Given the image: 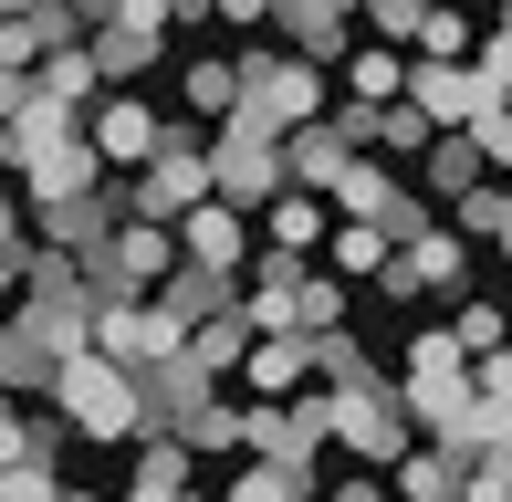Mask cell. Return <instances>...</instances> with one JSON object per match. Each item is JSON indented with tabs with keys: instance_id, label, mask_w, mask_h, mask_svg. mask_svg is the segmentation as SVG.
<instances>
[{
	"instance_id": "cell-22",
	"label": "cell",
	"mask_w": 512,
	"mask_h": 502,
	"mask_svg": "<svg viewBox=\"0 0 512 502\" xmlns=\"http://www.w3.org/2000/svg\"><path fill=\"white\" fill-rule=\"evenodd\" d=\"M304 482H314V471H283V461H241L220 502H304Z\"/></svg>"
},
{
	"instance_id": "cell-9",
	"label": "cell",
	"mask_w": 512,
	"mask_h": 502,
	"mask_svg": "<svg viewBox=\"0 0 512 502\" xmlns=\"http://www.w3.org/2000/svg\"><path fill=\"white\" fill-rule=\"evenodd\" d=\"M157 136H168V116H157L147 95H115L95 126H84V147H95V168H147Z\"/></svg>"
},
{
	"instance_id": "cell-10",
	"label": "cell",
	"mask_w": 512,
	"mask_h": 502,
	"mask_svg": "<svg viewBox=\"0 0 512 502\" xmlns=\"http://www.w3.org/2000/svg\"><path fill=\"white\" fill-rule=\"evenodd\" d=\"M272 21H283V53L335 63V53H345V21H356V0H272Z\"/></svg>"
},
{
	"instance_id": "cell-33",
	"label": "cell",
	"mask_w": 512,
	"mask_h": 502,
	"mask_svg": "<svg viewBox=\"0 0 512 502\" xmlns=\"http://www.w3.org/2000/svg\"><path fill=\"white\" fill-rule=\"evenodd\" d=\"M11 11H21V0H0V21H11Z\"/></svg>"
},
{
	"instance_id": "cell-16",
	"label": "cell",
	"mask_w": 512,
	"mask_h": 502,
	"mask_svg": "<svg viewBox=\"0 0 512 502\" xmlns=\"http://www.w3.org/2000/svg\"><path fill=\"white\" fill-rule=\"evenodd\" d=\"M251 220H262V241H272V251H314V241H324V199H314V189H283V199H262Z\"/></svg>"
},
{
	"instance_id": "cell-11",
	"label": "cell",
	"mask_w": 512,
	"mask_h": 502,
	"mask_svg": "<svg viewBox=\"0 0 512 502\" xmlns=\"http://www.w3.org/2000/svg\"><path fill=\"white\" fill-rule=\"evenodd\" d=\"M398 262H408V283H418V293H460V283H471V241H460L450 220L408 231V241H398Z\"/></svg>"
},
{
	"instance_id": "cell-7",
	"label": "cell",
	"mask_w": 512,
	"mask_h": 502,
	"mask_svg": "<svg viewBox=\"0 0 512 502\" xmlns=\"http://www.w3.org/2000/svg\"><path fill=\"white\" fill-rule=\"evenodd\" d=\"M398 105H418V116H429V126H481V116H502V105L481 95V74H471V63H429V53L408 63Z\"/></svg>"
},
{
	"instance_id": "cell-18",
	"label": "cell",
	"mask_w": 512,
	"mask_h": 502,
	"mask_svg": "<svg viewBox=\"0 0 512 502\" xmlns=\"http://www.w3.org/2000/svg\"><path fill=\"white\" fill-rule=\"evenodd\" d=\"M189 492V450L168 440V429H157L147 450H136V482H126V502H178Z\"/></svg>"
},
{
	"instance_id": "cell-34",
	"label": "cell",
	"mask_w": 512,
	"mask_h": 502,
	"mask_svg": "<svg viewBox=\"0 0 512 502\" xmlns=\"http://www.w3.org/2000/svg\"><path fill=\"white\" fill-rule=\"evenodd\" d=\"M502 262H512V231H502Z\"/></svg>"
},
{
	"instance_id": "cell-23",
	"label": "cell",
	"mask_w": 512,
	"mask_h": 502,
	"mask_svg": "<svg viewBox=\"0 0 512 502\" xmlns=\"http://www.w3.org/2000/svg\"><path fill=\"white\" fill-rule=\"evenodd\" d=\"M178 95H189L199 116H241V63H189V74H178Z\"/></svg>"
},
{
	"instance_id": "cell-24",
	"label": "cell",
	"mask_w": 512,
	"mask_h": 502,
	"mask_svg": "<svg viewBox=\"0 0 512 502\" xmlns=\"http://www.w3.org/2000/svg\"><path fill=\"white\" fill-rule=\"evenodd\" d=\"M450 335H460V356H492V346H512V304H492V293H471Z\"/></svg>"
},
{
	"instance_id": "cell-4",
	"label": "cell",
	"mask_w": 512,
	"mask_h": 502,
	"mask_svg": "<svg viewBox=\"0 0 512 502\" xmlns=\"http://www.w3.org/2000/svg\"><path fill=\"white\" fill-rule=\"evenodd\" d=\"M241 116L272 126V136L324 126V63H304V53H262V63H241Z\"/></svg>"
},
{
	"instance_id": "cell-14",
	"label": "cell",
	"mask_w": 512,
	"mask_h": 502,
	"mask_svg": "<svg viewBox=\"0 0 512 502\" xmlns=\"http://www.w3.org/2000/svg\"><path fill=\"white\" fill-rule=\"evenodd\" d=\"M304 377H314V335H251V356H241L251 398H283V387H304Z\"/></svg>"
},
{
	"instance_id": "cell-6",
	"label": "cell",
	"mask_w": 512,
	"mask_h": 502,
	"mask_svg": "<svg viewBox=\"0 0 512 502\" xmlns=\"http://www.w3.org/2000/svg\"><path fill=\"white\" fill-rule=\"evenodd\" d=\"M168 262H178V241L157 231V220H115L105 251H95L84 272H95V293H157V283H168Z\"/></svg>"
},
{
	"instance_id": "cell-5",
	"label": "cell",
	"mask_w": 512,
	"mask_h": 502,
	"mask_svg": "<svg viewBox=\"0 0 512 502\" xmlns=\"http://www.w3.org/2000/svg\"><path fill=\"white\" fill-rule=\"evenodd\" d=\"M199 199H209V147H189V136L168 126V136H157V157L126 178V220H157V231H168V220L199 210Z\"/></svg>"
},
{
	"instance_id": "cell-2",
	"label": "cell",
	"mask_w": 512,
	"mask_h": 502,
	"mask_svg": "<svg viewBox=\"0 0 512 502\" xmlns=\"http://www.w3.org/2000/svg\"><path fill=\"white\" fill-rule=\"evenodd\" d=\"M53 408L84 429V440H136V429H147V398H136V377H126V367H105L95 346H74V356L53 367Z\"/></svg>"
},
{
	"instance_id": "cell-8",
	"label": "cell",
	"mask_w": 512,
	"mask_h": 502,
	"mask_svg": "<svg viewBox=\"0 0 512 502\" xmlns=\"http://www.w3.org/2000/svg\"><path fill=\"white\" fill-rule=\"evenodd\" d=\"M168 241H178V262H199V272H241V262H251V210L199 199V210L168 220Z\"/></svg>"
},
{
	"instance_id": "cell-28",
	"label": "cell",
	"mask_w": 512,
	"mask_h": 502,
	"mask_svg": "<svg viewBox=\"0 0 512 502\" xmlns=\"http://www.w3.org/2000/svg\"><path fill=\"white\" fill-rule=\"evenodd\" d=\"M324 502H387V482H377V471H345V482L324 492Z\"/></svg>"
},
{
	"instance_id": "cell-29",
	"label": "cell",
	"mask_w": 512,
	"mask_h": 502,
	"mask_svg": "<svg viewBox=\"0 0 512 502\" xmlns=\"http://www.w3.org/2000/svg\"><path fill=\"white\" fill-rule=\"evenodd\" d=\"M21 304V241H0V314Z\"/></svg>"
},
{
	"instance_id": "cell-32",
	"label": "cell",
	"mask_w": 512,
	"mask_h": 502,
	"mask_svg": "<svg viewBox=\"0 0 512 502\" xmlns=\"http://www.w3.org/2000/svg\"><path fill=\"white\" fill-rule=\"evenodd\" d=\"M492 42H512V0H502V11H492Z\"/></svg>"
},
{
	"instance_id": "cell-15",
	"label": "cell",
	"mask_w": 512,
	"mask_h": 502,
	"mask_svg": "<svg viewBox=\"0 0 512 502\" xmlns=\"http://www.w3.org/2000/svg\"><path fill=\"white\" fill-rule=\"evenodd\" d=\"M32 95H53V105H95L105 74H95V53H84V42H53V53L32 63Z\"/></svg>"
},
{
	"instance_id": "cell-1",
	"label": "cell",
	"mask_w": 512,
	"mask_h": 502,
	"mask_svg": "<svg viewBox=\"0 0 512 502\" xmlns=\"http://www.w3.org/2000/svg\"><path fill=\"white\" fill-rule=\"evenodd\" d=\"M314 429H324V450H345L356 471H387L408 450V408H398V387L387 377H366V387H314Z\"/></svg>"
},
{
	"instance_id": "cell-13",
	"label": "cell",
	"mask_w": 512,
	"mask_h": 502,
	"mask_svg": "<svg viewBox=\"0 0 512 502\" xmlns=\"http://www.w3.org/2000/svg\"><path fill=\"white\" fill-rule=\"evenodd\" d=\"M387 262H398V241H387L377 220H324V272H335V283H377Z\"/></svg>"
},
{
	"instance_id": "cell-20",
	"label": "cell",
	"mask_w": 512,
	"mask_h": 502,
	"mask_svg": "<svg viewBox=\"0 0 512 502\" xmlns=\"http://www.w3.org/2000/svg\"><path fill=\"white\" fill-rule=\"evenodd\" d=\"M408 42H418V53H429V63H460V53H471V42H481V21H471V11H450V0H429Z\"/></svg>"
},
{
	"instance_id": "cell-27",
	"label": "cell",
	"mask_w": 512,
	"mask_h": 502,
	"mask_svg": "<svg viewBox=\"0 0 512 502\" xmlns=\"http://www.w3.org/2000/svg\"><path fill=\"white\" fill-rule=\"evenodd\" d=\"M209 11H220L230 32H262V21H272V0H209Z\"/></svg>"
},
{
	"instance_id": "cell-19",
	"label": "cell",
	"mask_w": 512,
	"mask_h": 502,
	"mask_svg": "<svg viewBox=\"0 0 512 502\" xmlns=\"http://www.w3.org/2000/svg\"><path fill=\"white\" fill-rule=\"evenodd\" d=\"M398 84H408L398 42H366V53L345 63V105H398Z\"/></svg>"
},
{
	"instance_id": "cell-12",
	"label": "cell",
	"mask_w": 512,
	"mask_h": 502,
	"mask_svg": "<svg viewBox=\"0 0 512 502\" xmlns=\"http://www.w3.org/2000/svg\"><path fill=\"white\" fill-rule=\"evenodd\" d=\"M481 168H492V147H481L471 126H439L429 147H418V189H429V199H460Z\"/></svg>"
},
{
	"instance_id": "cell-30",
	"label": "cell",
	"mask_w": 512,
	"mask_h": 502,
	"mask_svg": "<svg viewBox=\"0 0 512 502\" xmlns=\"http://www.w3.org/2000/svg\"><path fill=\"white\" fill-rule=\"evenodd\" d=\"M21 95H32V74H11V63H0V116H21Z\"/></svg>"
},
{
	"instance_id": "cell-31",
	"label": "cell",
	"mask_w": 512,
	"mask_h": 502,
	"mask_svg": "<svg viewBox=\"0 0 512 502\" xmlns=\"http://www.w3.org/2000/svg\"><path fill=\"white\" fill-rule=\"evenodd\" d=\"M0 241H21V199L11 189H0Z\"/></svg>"
},
{
	"instance_id": "cell-17",
	"label": "cell",
	"mask_w": 512,
	"mask_h": 502,
	"mask_svg": "<svg viewBox=\"0 0 512 502\" xmlns=\"http://www.w3.org/2000/svg\"><path fill=\"white\" fill-rule=\"evenodd\" d=\"M387 471H398V502H460V450H398V461H387Z\"/></svg>"
},
{
	"instance_id": "cell-21",
	"label": "cell",
	"mask_w": 512,
	"mask_h": 502,
	"mask_svg": "<svg viewBox=\"0 0 512 502\" xmlns=\"http://www.w3.org/2000/svg\"><path fill=\"white\" fill-rule=\"evenodd\" d=\"M335 325H345V283L304 262V283H293V335H335Z\"/></svg>"
},
{
	"instance_id": "cell-26",
	"label": "cell",
	"mask_w": 512,
	"mask_h": 502,
	"mask_svg": "<svg viewBox=\"0 0 512 502\" xmlns=\"http://www.w3.org/2000/svg\"><path fill=\"white\" fill-rule=\"evenodd\" d=\"M0 502H63L53 461H0Z\"/></svg>"
},
{
	"instance_id": "cell-3",
	"label": "cell",
	"mask_w": 512,
	"mask_h": 502,
	"mask_svg": "<svg viewBox=\"0 0 512 502\" xmlns=\"http://www.w3.org/2000/svg\"><path fill=\"white\" fill-rule=\"evenodd\" d=\"M283 136L251 126V116H220V147H209V199H230V210H262V199H283Z\"/></svg>"
},
{
	"instance_id": "cell-25",
	"label": "cell",
	"mask_w": 512,
	"mask_h": 502,
	"mask_svg": "<svg viewBox=\"0 0 512 502\" xmlns=\"http://www.w3.org/2000/svg\"><path fill=\"white\" fill-rule=\"evenodd\" d=\"M429 136H439V126L418 116V105H377V147H387V157H418Z\"/></svg>"
}]
</instances>
